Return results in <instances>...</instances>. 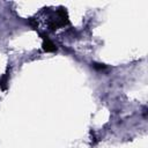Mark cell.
Here are the masks:
<instances>
[{"label":"cell","instance_id":"1","mask_svg":"<svg viewBox=\"0 0 148 148\" xmlns=\"http://www.w3.org/2000/svg\"><path fill=\"white\" fill-rule=\"evenodd\" d=\"M44 49H45L46 51H54V50H56V46H54L49 39H46V40L44 42Z\"/></svg>","mask_w":148,"mask_h":148}]
</instances>
